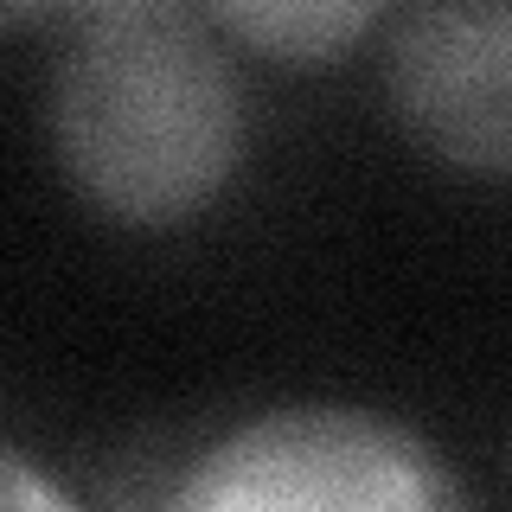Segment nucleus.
<instances>
[{"instance_id": "obj_5", "label": "nucleus", "mask_w": 512, "mask_h": 512, "mask_svg": "<svg viewBox=\"0 0 512 512\" xmlns=\"http://www.w3.org/2000/svg\"><path fill=\"white\" fill-rule=\"evenodd\" d=\"M0 512H84V506H77L45 468H32L26 455L0 448Z\"/></svg>"}, {"instance_id": "obj_1", "label": "nucleus", "mask_w": 512, "mask_h": 512, "mask_svg": "<svg viewBox=\"0 0 512 512\" xmlns=\"http://www.w3.org/2000/svg\"><path fill=\"white\" fill-rule=\"evenodd\" d=\"M52 141L96 212L180 224L205 212L237 167V71L186 7H96L58 58Z\"/></svg>"}, {"instance_id": "obj_2", "label": "nucleus", "mask_w": 512, "mask_h": 512, "mask_svg": "<svg viewBox=\"0 0 512 512\" xmlns=\"http://www.w3.org/2000/svg\"><path fill=\"white\" fill-rule=\"evenodd\" d=\"M160 512H468L442 455L404 423L295 404L224 429Z\"/></svg>"}, {"instance_id": "obj_4", "label": "nucleus", "mask_w": 512, "mask_h": 512, "mask_svg": "<svg viewBox=\"0 0 512 512\" xmlns=\"http://www.w3.org/2000/svg\"><path fill=\"white\" fill-rule=\"evenodd\" d=\"M372 20L378 7H365V0H231V7H212V26L288 64L340 58Z\"/></svg>"}, {"instance_id": "obj_3", "label": "nucleus", "mask_w": 512, "mask_h": 512, "mask_svg": "<svg viewBox=\"0 0 512 512\" xmlns=\"http://www.w3.org/2000/svg\"><path fill=\"white\" fill-rule=\"evenodd\" d=\"M384 90L436 160L512 173V0H429L391 26Z\"/></svg>"}]
</instances>
